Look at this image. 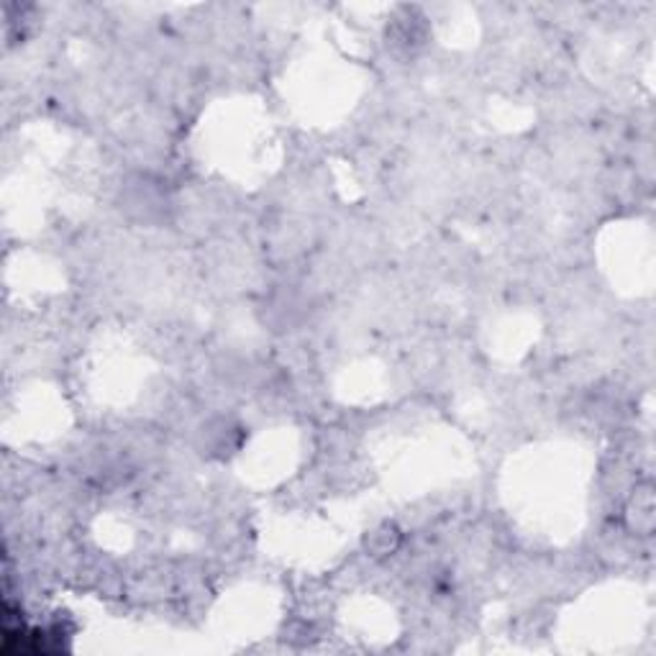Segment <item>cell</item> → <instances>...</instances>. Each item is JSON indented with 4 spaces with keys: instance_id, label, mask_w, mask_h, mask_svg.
Listing matches in <instances>:
<instances>
[{
    "instance_id": "1",
    "label": "cell",
    "mask_w": 656,
    "mask_h": 656,
    "mask_svg": "<svg viewBox=\"0 0 656 656\" xmlns=\"http://www.w3.org/2000/svg\"><path fill=\"white\" fill-rule=\"evenodd\" d=\"M628 521L636 533L641 536H649L651 529H654V493L649 485H643L636 490V495L631 500L628 505Z\"/></svg>"
}]
</instances>
